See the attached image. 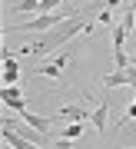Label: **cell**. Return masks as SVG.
<instances>
[{"mask_svg":"<svg viewBox=\"0 0 136 149\" xmlns=\"http://www.w3.org/2000/svg\"><path fill=\"white\" fill-rule=\"evenodd\" d=\"M93 27H96V23L86 20V10H83V13H73L70 20H63V23H57L53 30H47L40 40H33V43H30V56H47L50 50H57V47H63L70 37H76L80 30H83V33H93Z\"/></svg>","mask_w":136,"mask_h":149,"instance_id":"obj_1","label":"cell"},{"mask_svg":"<svg viewBox=\"0 0 136 149\" xmlns=\"http://www.w3.org/2000/svg\"><path fill=\"white\" fill-rule=\"evenodd\" d=\"M63 20H70V13H33L27 23H17V27H7V33H13V30H23V33H30V30H53L57 23H63Z\"/></svg>","mask_w":136,"mask_h":149,"instance_id":"obj_2","label":"cell"},{"mask_svg":"<svg viewBox=\"0 0 136 149\" xmlns=\"http://www.w3.org/2000/svg\"><path fill=\"white\" fill-rule=\"evenodd\" d=\"M103 83L110 86V90L113 86H133L136 90V63H130L126 70H110V73L103 76Z\"/></svg>","mask_w":136,"mask_h":149,"instance_id":"obj_3","label":"cell"},{"mask_svg":"<svg viewBox=\"0 0 136 149\" xmlns=\"http://www.w3.org/2000/svg\"><path fill=\"white\" fill-rule=\"evenodd\" d=\"M20 119L33 129V133H40V136H47V133H50V119H47V116H37V113L23 109V113H20Z\"/></svg>","mask_w":136,"mask_h":149,"instance_id":"obj_4","label":"cell"},{"mask_svg":"<svg viewBox=\"0 0 136 149\" xmlns=\"http://www.w3.org/2000/svg\"><path fill=\"white\" fill-rule=\"evenodd\" d=\"M67 63H70V53H60L57 60L43 63V66H40V73H43V76H53V80H60V76H63V66H67Z\"/></svg>","mask_w":136,"mask_h":149,"instance_id":"obj_5","label":"cell"},{"mask_svg":"<svg viewBox=\"0 0 136 149\" xmlns=\"http://www.w3.org/2000/svg\"><path fill=\"white\" fill-rule=\"evenodd\" d=\"M20 80V63L17 56H4V86H17Z\"/></svg>","mask_w":136,"mask_h":149,"instance_id":"obj_6","label":"cell"},{"mask_svg":"<svg viewBox=\"0 0 136 149\" xmlns=\"http://www.w3.org/2000/svg\"><path fill=\"white\" fill-rule=\"evenodd\" d=\"M106 113H110V103H96V109L90 113V123L96 126V133H106Z\"/></svg>","mask_w":136,"mask_h":149,"instance_id":"obj_7","label":"cell"},{"mask_svg":"<svg viewBox=\"0 0 136 149\" xmlns=\"http://www.w3.org/2000/svg\"><path fill=\"white\" fill-rule=\"evenodd\" d=\"M60 116H67V119H73V123H86V119H90V113H86V109H80V106H63V109H60Z\"/></svg>","mask_w":136,"mask_h":149,"instance_id":"obj_8","label":"cell"},{"mask_svg":"<svg viewBox=\"0 0 136 149\" xmlns=\"http://www.w3.org/2000/svg\"><path fill=\"white\" fill-rule=\"evenodd\" d=\"M13 13H40V0H20V3L10 7Z\"/></svg>","mask_w":136,"mask_h":149,"instance_id":"obj_9","label":"cell"},{"mask_svg":"<svg viewBox=\"0 0 136 149\" xmlns=\"http://www.w3.org/2000/svg\"><path fill=\"white\" fill-rule=\"evenodd\" d=\"M60 136H63V139H80V136H83V123H70Z\"/></svg>","mask_w":136,"mask_h":149,"instance_id":"obj_10","label":"cell"},{"mask_svg":"<svg viewBox=\"0 0 136 149\" xmlns=\"http://www.w3.org/2000/svg\"><path fill=\"white\" fill-rule=\"evenodd\" d=\"M60 3H63V0H40V13H53Z\"/></svg>","mask_w":136,"mask_h":149,"instance_id":"obj_11","label":"cell"},{"mask_svg":"<svg viewBox=\"0 0 136 149\" xmlns=\"http://www.w3.org/2000/svg\"><path fill=\"white\" fill-rule=\"evenodd\" d=\"M10 100H20V90L17 86H4V103H10Z\"/></svg>","mask_w":136,"mask_h":149,"instance_id":"obj_12","label":"cell"},{"mask_svg":"<svg viewBox=\"0 0 136 149\" xmlns=\"http://www.w3.org/2000/svg\"><path fill=\"white\" fill-rule=\"evenodd\" d=\"M130 119H136V100L130 103V109H126V116H123V123H120V126H126V123H130Z\"/></svg>","mask_w":136,"mask_h":149,"instance_id":"obj_13","label":"cell"},{"mask_svg":"<svg viewBox=\"0 0 136 149\" xmlns=\"http://www.w3.org/2000/svg\"><path fill=\"white\" fill-rule=\"evenodd\" d=\"M100 23H106V27H113V13H110V7H106V10L100 13Z\"/></svg>","mask_w":136,"mask_h":149,"instance_id":"obj_14","label":"cell"},{"mask_svg":"<svg viewBox=\"0 0 136 149\" xmlns=\"http://www.w3.org/2000/svg\"><path fill=\"white\" fill-rule=\"evenodd\" d=\"M70 143H73V139H63V136H60V143H57V149H70Z\"/></svg>","mask_w":136,"mask_h":149,"instance_id":"obj_15","label":"cell"},{"mask_svg":"<svg viewBox=\"0 0 136 149\" xmlns=\"http://www.w3.org/2000/svg\"><path fill=\"white\" fill-rule=\"evenodd\" d=\"M133 40H136V27H133Z\"/></svg>","mask_w":136,"mask_h":149,"instance_id":"obj_16","label":"cell"},{"mask_svg":"<svg viewBox=\"0 0 136 149\" xmlns=\"http://www.w3.org/2000/svg\"><path fill=\"white\" fill-rule=\"evenodd\" d=\"M13 3H20V0H13Z\"/></svg>","mask_w":136,"mask_h":149,"instance_id":"obj_17","label":"cell"},{"mask_svg":"<svg viewBox=\"0 0 136 149\" xmlns=\"http://www.w3.org/2000/svg\"><path fill=\"white\" fill-rule=\"evenodd\" d=\"M90 3H96V0H90Z\"/></svg>","mask_w":136,"mask_h":149,"instance_id":"obj_18","label":"cell"}]
</instances>
